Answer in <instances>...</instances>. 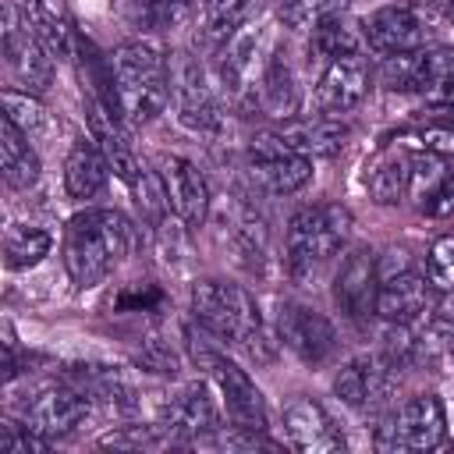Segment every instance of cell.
Wrapping results in <instances>:
<instances>
[{
  "label": "cell",
  "instance_id": "1",
  "mask_svg": "<svg viewBox=\"0 0 454 454\" xmlns=\"http://www.w3.org/2000/svg\"><path fill=\"white\" fill-rule=\"evenodd\" d=\"M131 248V223L117 209H85L67 220L60 255L71 284L89 291L103 284Z\"/></svg>",
  "mask_w": 454,
  "mask_h": 454
},
{
  "label": "cell",
  "instance_id": "2",
  "mask_svg": "<svg viewBox=\"0 0 454 454\" xmlns=\"http://www.w3.org/2000/svg\"><path fill=\"white\" fill-rule=\"evenodd\" d=\"M114 110L131 124H149L170 99V60L160 43L131 39L110 53Z\"/></svg>",
  "mask_w": 454,
  "mask_h": 454
},
{
  "label": "cell",
  "instance_id": "3",
  "mask_svg": "<svg viewBox=\"0 0 454 454\" xmlns=\"http://www.w3.org/2000/svg\"><path fill=\"white\" fill-rule=\"evenodd\" d=\"M192 316L195 323L223 344L245 348L252 358H273V340L266 337L255 298L223 277H202L192 287Z\"/></svg>",
  "mask_w": 454,
  "mask_h": 454
},
{
  "label": "cell",
  "instance_id": "4",
  "mask_svg": "<svg viewBox=\"0 0 454 454\" xmlns=\"http://www.w3.org/2000/svg\"><path fill=\"white\" fill-rule=\"evenodd\" d=\"M348 234H351V213L340 202L301 206L287 220V238H284V262L291 280L298 284L312 280L340 252Z\"/></svg>",
  "mask_w": 454,
  "mask_h": 454
},
{
  "label": "cell",
  "instance_id": "5",
  "mask_svg": "<svg viewBox=\"0 0 454 454\" xmlns=\"http://www.w3.org/2000/svg\"><path fill=\"white\" fill-rule=\"evenodd\" d=\"M447 436V415L436 394H415L380 415L372 443L380 450H433Z\"/></svg>",
  "mask_w": 454,
  "mask_h": 454
},
{
  "label": "cell",
  "instance_id": "6",
  "mask_svg": "<svg viewBox=\"0 0 454 454\" xmlns=\"http://www.w3.org/2000/svg\"><path fill=\"white\" fill-rule=\"evenodd\" d=\"M195 362H199V365L209 372V380L216 383L231 426L266 433L270 415H266V401H262V390L255 387V380H252L238 362H231L227 355L209 351V348H199V344H195Z\"/></svg>",
  "mask_w": 454,
  "mask_h": 454
},
{
  "label": "cell",
  "instance_id": "7",
  "mask_svg": "<svg viewBox=\"0 0 454 454\" xmlns=\"http://www.w3.org/2000/svg\"><path fill=\"white\" fill-rule=\"evenodd\" d=\"M248 181L266 195H294L312 181V160L298 156L280 131H262L248 145Z\"/></svg>",
  "mask_w": 454,
  "mask_h": 454
},
{
  "label": "cell",
  "instance_id": "8",
  "mask_svg": "<svg viewBox=\"0 0 454 454\" xmlns=\"http://www.w3.org/2000/svg\"><path fill=\"white\" fill-rule=\"evenodd\" d=\"M397 369L387 355H358L333 376V394L355 411H387L397 390Z\"/></svg>",
  "mask_w": 454,
  "mask_h": 454
},
{
  "label": "cell",
  "instance_id": "9",
  "mask_svg": "<svg viewBox=\"0 0 454 454\" xmlns=\"http://www.w3.org/2000/svg\"><path fill=\"white\" fill-rule=\"evenodd\" d=\"M365 46L390 57V53H415L426 50L429 39V7L426 4H387L376 7L365 21Z\"/></svg>",
  "mask_w": 454,
  "mask_h": 454
},
{
  "label": "cell",
  "instance_id": "10",
  "mask_svg": "<svg viewBox=\"0 0 454 454\" xmlns=\"http://www.w3.org/2000/svg\"><path fill=\"white\" fill-rule=\"evenodd\" d=\"M170 92L177 103V121L184 128H192L195 135H216L223 128V114L220 103L206 82V71L199 67L195 57L177 53L170 60Z\"/></svg>",
  "mask_w": 454,
  "mask_h": 454
},
{
  "label": "cell",
  "instance_id": "11",
  "mask_svg": "<svg viewBox=\"0 0 454 454\" xmlns=\"http://www.w3.org/2000/svg\"><path fill=\"white\" fill-rule=\"evenodd\" d=\"M277 337L291 348L305 365H323L337 355V330L333 323L301 301H284L277 309Z\"/></svg>",
  "mask_w": 454,
  "mask_h": 454
},
{
  "label": "cell",
  "instance_id": "12",
  "mask_svg": "<svg viewBox=\"0 0 454 454\" xmlns=\"http://www.w3.org/2000/svg\"><path fill=\"white\" fill-rule=\"evenodd\" d=\"M433 305H436V287L429 284V277L404 270V273L383 277L376 284L372 312L383 323H422L433 316Z\"/></svg>",
  "mask_w": 454,
  "mask_h": 454
},
{
  "label": "cell",
  "instance_id": "13",
  "mask_svg": "<svg viewBox=\"0 0 454 454\" xmlns=\"http://www.w3.org/2000/svg\"><path fill=\"white\" fill-rule=\"evenodd\" d=\"M92 397L82 387H43L28 404H25V426H32L35 433H43L46 440H60L67 433H74L85 415H89Z\"/></svg>",
  "mask_w": 454,
  "mask_h": 454
},
{
  "label": "cell",
  "instance_id": "14",
  "mask_svg": "<svg viewBox=\"0 0 454 454\" xmlns=\"http://www.w3.org/2000/svg\"><path fill=\"white\" fill-rule=\"evenodd\" d=\"M160 429L170 440H202L206 433H220V411L202 383H188L170 394L160 408Z\"/></svg>",
  "mask_w": 454,
  "mask_h": 454
},
{
  "label": "cell",
  "instance_id": "15",
  "mask_svg": "<svg viewBox=\"0 0 454 454\" xmlns=\"http://www.w3.org/2000/svg\"><path fill=\"white\" fill-rule=\"evenodd\" d=\"M4 64L21 92H46L53 82V53L25 25L11 21L4 28Z\"/></svg>",
  "mask_w": 454,
  "mask_h": 454
},
{
  "label": "cell",
  "instance_id": "16",
  "mask_svg": "<svg viewBox=\"0 0 454 454\" xmlns=\"http://www.w3.org/2000/svg\"><path fill=\"white\" fill-rule=\"evenodd\" d=\"M369 64L362 60V53L358 57H337V60H330L326 64V71L319 74V82H316V110L319 114H330V117H337V114H348V110H355L362 99H365V92H369Z\"/></svg>",
  "mask_w": 454,
  "mask_h": 454
},
{
  "label": "cell",
  "instance_id": "17",
  "mask_svg": "<svg viewBox=\"0 0 454 454\" xmlns=\"http://www.w3.org/2000/svg\"><path fill=\"white\" fill-rule=\"evenodd\" d=\"M160 177L167 184L170 209L188 227H202L209 216V202H213L209 181L202 177V170L184 156H160Z\"/></svg>",
  "mask_w": 454,
  "mask_h": 454
},
{
  "label": "cell",
  "instance_id": "18",
  "mask_svg": "<svg viewBox=\"0 0 454 454\" xmlns=\"http://www.w3.org/2000/svg\"><path fill=\"white\" fill-rule=\"evenodd\" d=\"M376 284H380V277H376V259H372V252H369V248H355V252L340 262V270H337V277H333V301H337V309H340L351 323L369 319V312H372V305H376Z\"/></svg>",
  "mask_w": 454,
  "mask_h": 454
},
{
  "label": "cell",
  "instance_id": "19",
  "mask_svg": "<svg viewBox=\"0 0 454 454\" xmlns=\"http://www.w3.org/2000/svg\"><path fill=\"white\" fill-rule=\"evenodd\" d=\"M284 433L305 454H333L344 450V436L326 415V408L312 397H298L284 408Z\"/></svg>",
  "mask_w": 454,
  "mask_h": 454
},
{
  "label": "cell",
  "instance_id": "20",
  "mask_svg": "<svg viewBox=\"0 0 454 454\" xmlns=\"http://www.w3.org/2000/svg\"><path fill=\"white\" fill-rule=\"evenodd\" d=\"M280 138H284L298 156L326 160V156H337V153L348 145L351 128H348L340 117L319 114V117H305V121L284 124V128H280Z\"/></svg>",
  "mask_w": 454,
  "mask_h": 454
},
{
  "label": "cell",
  "instance_id": "21",
  "mask_svg": "<svg viewBox=\"0 0 454 454\" xmlns=\"http://www.w3.org/2000/svg\"><path fill=\"white\" fill-rule=\"evenodd\" d=\"M89 131H92L89 138L103 149V156H106L110 170H114L124 184H131V181H135V174H138V167H142V160L135 156V149H131L128 135L121 131V124H117L114 110H110V106H103V103H89Z\"/></svg>",
  "mask_w": 454,
  "mask_h": 454
},
{
  "label": "cell",
  "instance_id": "22",
  "mask_svg": "<svg viewBox=\"0 0 454 454\" xmlns=\"http://www.w3.org/2000/svg\"><path fill=\"white\" fill-rule=\"evenodd\" d=\"M106 177H110V163L103 156V149L92 142V138H82L67 149L64 156V188L71 199H92L106 188Z\"/></svg>",
  "mask_w": 454,
  "mask_h": 454
},
{
  "label": "cell",
  "instance_id": "23",
  "mask_svg": "<svg viewBox=\"0 0 454 454\" xmlns=\"http://www.w3.org/2000/svg\"><path fill=\"white\" fill-rule=\"evenodd\" d=\"M255 103H259L270 117L291 121V117L298 114L301 92H298L294 71H291V64L284 60V53H270V57H266L262 74H259V89H255Z\"/></svg>",
  "mask_w": 454,
  "mask_h": 454
},
{
  "label": "cell",
  "instance_id": "24",
  "mask_svg": "<svg viewBox=\"0 0 454 454\" xmlns=\"http://www.w3.org/2000/svg\"><path fill=\"white\" fill-rule=\"evenodd\" d=\"M0 170L7 188L14 192H28L39 181V156L32 149V138L11 117H0Z\"/></svg>",
  "mask_w": 454,
  "mask_h": 454
},
{
  "label": "cell",
  "instance_id": "25",
  "mask_svg": "<svg viewBox=\"0 0 454 454\" xmlns=\"http://www.w3.org/2000/svg\"><path fill=\"white\" fill-rule=\"evenodd\" d=\"M312 50L337 60V57H358L365 50V28L348 11H330L312 25Z\"/></svg>",
  "mask_w": 454,
  "mask_h": 454
},
{
  "label": "cell",
  "instance_id": "26",
  "mask_svg": "<svg viewBox=\"0 0 454 454\" xmlns=\"http://www.w3.org/2000/svg\"><path fill=\"white\" fill-rule=\"evenodd\" d=\"M408 170H411V156L408 153H383L369 174H365V188L372 195V202L380 206H394L408 195Z\"/></svg>",
  "mask_w": 454,
  "mask_h": 454
},
{
  "label": "cell",
  "instance_id": "27",
  "mask_svg": "<svg viewBox=\"0 0 454 454\" xmlns=\"http://www.w3.org/2000/svg\"><path fill=\"white\" fill-rule=\"evenodd\" d=\"M415 92L429 106H454V50H422V74Z\"/></svg>",
  "mask_w": 454,
  "mask_h": 454
},
{
  "label": "cell",
  "instance_id": "28",
  "mask_svg": "<svg viewBox=\"0 0 454 454\" xmlns=\"http://www.w3.org/2000/svg\"><path fill=\"white\" fill-rule=\"evenodd\" d=\"M50 248H53V238L43 227L14 223L4 234V262H7V270H32L50 255Z\"/></svg>",
  "mask_w": 454,
  "mask_h": 454
},
{
  "label": "cell",
  "instance_id": "29",
  "mask_svg": "<svg viewBox=\"0 0 454 454\" xmlns=\"http://www.w3.org/2000/svg\"><path fill=\"white\" fill-rule=\"evenodd\" d=\"M4 117H11L32 142L35 138H46L53 131V117L50 110L35 99V92H21V89H4Z\"/></svg>",
  "mask_w": 454,
  "mask_h": 454
},
{
  "label": "cell",
  "instance_id": "30",
  "mask_svg": "<svg viewBox=\"0 0 454 454\" xmlns=\"http://www.w3.org/2000/svg\"><path fill=\"white\" fill-rule=\"evenodd\" d=\"M21 25L53 53V57H67L71 53V32L64 28V21L43 7V0H28V7H21Z\"/></svg>",
  "mask_w": 454,
  "mask_h": 454
},
{
  "label": "cell",
  "instance_id": "31",
  "mask_svg": "<svg viewBox=\"0 0 454 454\" xmlns=\"http://www.w3.org/2000/svg\"><path fill=\"white\" fill-rule=\"evenodd\" d=\"M447 163H443V156H436V153H411V170H408V195L415 199V206L419 209H426L429 206V199L436 195V188L447 181Z\"/></svg>",
  "mask_w": 454,
  "mask_h": 454
},
{
  "label": "cell",
  "instance_id": "32",
  "mask_svg": "<svg viewBox=\"0 0 454 454\" xmlns=\"http://www.w3.org/2000/svg\"><path fill=\"white\" fill-rule=\"evenodd\" d=\"M419 74H422V50L383 57L380 82H383L387 89H394V92H415V89H419Z\"/></svg>",
  "mask_w": 454,
  "mask_h": 454
},
{
  "label": "cell",
  "instance_id": "33",
  "mask_svg": "<svg viewBox=\"0 0 454 454\" xmlns=\"http://www.w3.org/2000/svg\"><path fill=\"white\" fill-rule=\"evenodd\" d=\"M426 277L436 291L454 294V234H443L433 241V248L426 255Z\"/></svg>",
  "mask_w": 454,
  "mask_h": 454
},
{
  "label": "cell",
  "instance_id": "34",
  "mask_svg": "<svg viewBox=\"0 0 454 454\" xmlns=\"http://www.w3.org/2000/svg\"><path fill=\"white\" fill-rule=\"evenodd\" d=\"M50 443L53 440L35 433L32 426H14V422L0 426V454H43L50 450Z\"/></svg>",
  "mask_w": 454,
  "mask_h": 454
},
{
  "label": "cell",
  "instance_id": "35",
  "mask_svg": "<svg viewBox=\"0 0 454 454\" xmlns=\"http://www.w3.org/2000/svg\"><path fill=\"white\" fill-rule=\"evenodd\" d=\"M138 365L149 369V372H160V376H177L181 362H177V351L170 344H163L160 337H149L138 351Z\"/></svg>",
  "mask_w": 454,
  "mask_h": 454
},
{
  "label": "cell",
  "instance_id": "36",
  "mask_svg": "<svg viewBox=\"0 0 454 454\" xmlns=\"http://www.w3.org/2000/svg\"><path fill=\"white\" fill-rule=\"evenodd\" d=\"M419 145L436 156H454V124H429L419 131Z\"/></svg>",
  "mask_w": 454,
  "mask_h": 454
},
{
  "label": "cell",
  "instance_id": "37",
  "mask_svg": "<svg viewBox=\"0 0 454 454\" xmlns=\"http://www.w3.org/2000/svg\"><path fill=\"white\" fill-rule=\"evenodd\" d=\"M426 213L429 216H454V174H447V181L436 188V195L429 199V206H426Z\"/></svg>",
  "mask_w": 454,
  "mask_h": 454
},
{
  "label": "cell",
  "instance_id": "38",
  "mask_svg": "<svg viewBox=\"0 0 454 454\" xmlns=\"http://www.w3.org/2000/svg\"><path fill=\"white\" fill-rule=\"evenodd\" d=\"M103 447H149V443H156L145 429H124V433H110V436H103L99 440Z\"/></svg>",
  "mask_w": 454,
  "mask_h": 454
},
{
  "label": "cell",
  "instance_id": "39",
  "mask_svg": "<svg viewBox=\"0 0 454 454\" xmlns=\"http://www.w3.org/2000/svg\"><path fill=\"white\" fill-rule=\"evenodd\" d=\"M426 7H429V11H436V14H443V18H450V21H454V0H426Z\"/></svg>",
  "mask_w": 454,
  "mask_h": 454
},
{
  "label": "cell",
  "instance_id": "40",
  "mask_svg": "<svg viewBox=\"0 0 454 454\" xmlns=\"http://www.w3.org/2000/svg\"><path fill=\"white\" fill-rule=\"evenodd\" d=\"M447 358L454 362V337H450V344H447Z\"/></svg>",
  "mask_w": 454,
  "mask_h": 454
},
{
  "label": "cell",
  "instance_id": "41",
  "mask_svg": "<svg viewBox=\"0 0 454 454\" xmlns=\"http://www.w3.org/2000/svg\"><path fill=\"white\" fill-rule=\"evenodd\" d=\"M330 4H333V7H344V4H348V0H330Z\"/></svg>",
  "mask_w": 454,
  "mask_h": 454
}]
</instances>
